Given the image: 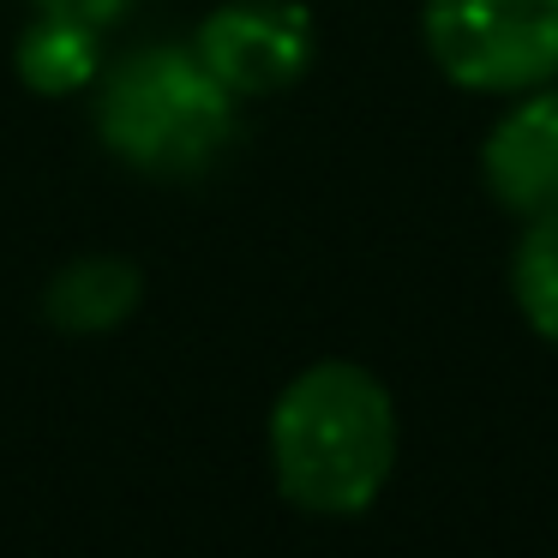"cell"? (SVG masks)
Masks as SVG:
<instances>
[{"mask_svg": "<svg viewBox=\"0 0 558 558\" xmlns=\"http://www.w3.org/2000/svg\"><path fill=\"white\" fill-rule=\"evenodd\" d=\"M397 469V402L366 366L318 361L270 409V474L313 517H361Z\"/></svg>", "mask_w": 558, "mask_h": 558, "instance_id": "obj_1", "label": "cell"}, {"mask_svg": "<svg viewBox=\"0 0 558 558\" xmlns=\"http://www.w3.org/2000/svg\"><path fill=\"white\" fill-rule=\"evenodd\" d=\"M97 138L138 174H205L234 138V97L193 43H150L97 73Z\"/></svg>", "mask_w": 558, "mask_h": 558, "instance_id": "obj_2", "label": "cell"}, {"mask_svg": "<svg viewBox=\"0 0 558 558\" xmlns=\"http://www.w3.org/2000/svg\"><path fill=\"white\" fill-rule=\"evenodd\" d=\"M433 66L481 97H522L558 78V0H426Z\"/></svg>", "mask_w": 558, "mask_h": 558, "instance_id": "obj_3", "label": "cell"}, {"mask_svg": "<svg viewBox=\"0 0 558 558\" xmlns=\"http://www.w3.org/2000/svg\"><path fill=\"white\" fill-rule=\"evenodd\" d=\"M313 49L318 31L301 0H222L193 37V54L234 102L289 90L313 66Z\"/></svg>", "mask_w": 558, "mask_h": 558, "instance_id": "obj_4", "label": "cell"}, {"mask_svg": "<svg viewBox=\"0 0 558 558\" xmlns=\"http://www.w3.org/2000/svg\"><path fill=\"white\" fill-rule=\"evenodd\" d=\"M481 181L498 210L534 222L558 210V90H522L481 145Z\"/></svg>", "mask_w": 558, "mask_h": 558, "instance_id": "obj_5", "label": "cell"}, {"mask_svg": "<svg viewBox=\"0 0 558 558\" xmlns=\"http://www.w3.org/2000/svg\"><path fill=\"white\" fill-rule=\"evenodd\" d=\"M145 301V270L121 253H85L61 265L43 289V318L66 337H102V330L126 325Z\"/></svg>", "mask_w": 558, "mask_h": 558, "instance_id": "obj_6", "label": "cell"}, {"mask_svg": "<svg viewBox=\"0 0 558 558\" xmlns=\"http://www.w3.org/2000/svg\"><path fill=\"white\" fill-rule=\"evenodd\" d=\"M13 66L37 97H78L102 73V31L66 13H37L19 37Z\"/></svg>", "mask_w": 558, "mask_h": 558, "instance_id": "obj_7", "label": "cell"}, {"mask_svg": "<svg viewBox=\"0 0 558 558\" xmlns=\"http://www.w3.org/2000/svg\"><path fill=\"white\" fill-rule=\"evenodd\" d=\"M510 294L534 337L558 349V210L522 229L517 253H510Z\"/></svg>", "mask_w": 558, "mask_h": 558, "instance_id": "obj_8", "label": "cell"}, {"mask_svg": "<svg viewBox=\"0 0 558 558\" xmlns=\"http://www.w3.org/2000/svg\"><path fill=\"white\" fill-rule=\"evenodd\" d=\"M37 13H66V19H85V25H97V31H109L114 19H126V7L133 0H31Z\"/></svg>", "mask_w": 558, "mask_h": 558, "instance_id": "obj_9", "label": "cell"}]
</instances>
